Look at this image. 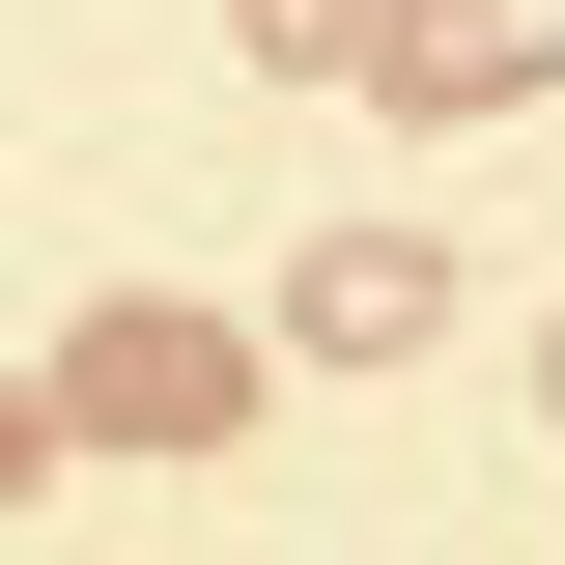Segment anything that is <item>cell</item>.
Here are the masks:
<instances>
[{
  "label": "cell",
  "mask_w": 565,
  "mask_h": 565,
  "mask_svg": "<svg viewBox=\"0 0 565 565\" xmlns=\"http://www.w3.org/2000/svg\"><path fill=\"white\" fill-rule=\"evenodd\" d=\"M29 396H57V452H226V424H255V311H170V282H114V311H85Z\"/></svg>",
  "instance_id": "cell-1"
},
{
  "label": "cell",
  "mask_w": 565,
  "mask_h": 565,
  "mask_svg": "<svg viewBox=\"0 0 565 565\" xmlns=\"http://www.w3.org/2000/svg\"><path fill=\"white\" fill-rule=\"evenodd\" d=\"M424 340H452V226H311L282 367H424Z\"/></svg>",
  "instance_id": "cell-2"
},
{
  "label": "cell",
  "mask_w": 565,
  "mask_h": 565,
  "mask_svg": "<svg viewBox=\"0 0 565 565\" xmlns=\"http://www.w3.org/2000/svg\"><path fill=\"white\" fill-rule=\"evenodd\" d=\"M226 29H255V85H340L367 57V0H226Z\"/></svg>",
  "instance_id": "cell-3"
},
{
  "label": "cell",
  "mask_w": 565,
  "mask_h": 565,
  "mask_svg": "<svg viewBox=\"0 0 565 565\" xmlns=\"http://www.w3.org/2000/svg\"><path fill=\"white\" fill-rule=\"evenodd\" d=\"M29 481H57V396H29V367H0V509H29Z\"/></svg>",
  "instance_id": "cell-4"
},
{
  "label": "cell",
  "mask_w": 565,
  "mask_h": 565,
  "mask_svg": "<svg viewBox=\"0 0 565 565\" xmlns=\"http://www.w3.org/2000/svg\"><path fill=\"white\" fill-rule=\"evenodd\" d=\"M537 424H565V311H537Z\"/></svg>",
  "instance_id": "cell-5"
}]
</instances>
